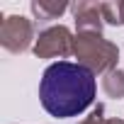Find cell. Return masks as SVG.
<instances>
[{"instance_id": "7a4b0ae2", "label": "cell", "mask_w": 124, "mask_h": 124, "mask_svg": "<svg viewBox=\"0 0 124 124\" xmlns=\"http://www.w3.org/2000/svg\"><path fill=\"white\" fill-rule=\"evenodd\" d=\"M73 56L78 58V63L85 66L93 73L107 76L109 71L117 68L119 61V49L114 41L105 39L102 34L95 32H78L73 41Z\"/></svg>"}, {"instance_id": "30bf717a", "label": "cell", "mask_w": 124, "mask_h": 124, "mask_svg": "<svg viewBox=\"0 0 124 124\" xmlns=\"http://www.w3.org/2000/svg\"><path fill=\"white\" fill-rule=\"evenodd\" d=\"M122 12H124V3H122Z\"/></svg>"}, {"instance_id": "ba28073f", "label": "cell", "mask_w": 124, "mask_h": 124, "mask_svg": "<svg viewBox=\"0 0 124 124\" xmlns=\"http://www.w3.org/2000/svg\"><path fill=\"white\" fill-rule=\"evenodd\" d=\"M102 20H105V24H112V27L124 24L122 0H117V3H102Z\"/></svg>"}, {"instance_id": "8992f818", "label": "cell", "mask_w": 124, "mask_h": 124, "mask_svg": "<svg viewBox=\"0 0 124 124\" xmlns=\"http://www.w3.org/2000/svg\"><path fill=\"white\" fill-rule=\"evenodd\" d=\"M29 10L34 15V20L39 22H51V20H58L68 10L66 3H58V0H32L29 3Z\"/></svg>"}, {"instance_id": "3957f363", "label": "cell", "mask_w": 124, "mask_h": 124, "mask_svg": "<svg viewBox=\"0 0 124 124\" xmlns=\"http://www.w3.org/2000/svg\"><path fill=\"white\" fill-rule=\"evenodd\" d=\"M34 22L22 15H8L0 22V46L10 54H22L34 46Z\"/></svg>"}, {"instance_id": "6da1fadb", "label": "cell", "mask_w": 124, "mask_h": 124, "mask_svg": "<svg viewBox=\"0 0 124 124\" xmlns=\"http://www.w3.org/2000/svg\"><path fill=\"white\" fill-rule=\"evenodd\" d=\"M95 90H97L95 73L71 61H56L46 66L39 80L41 107L56 119L83 114L93 105Z\"/></svg>"}, {"instance_id": "5b68a950", "label": "cell", "mask_w": 124, "mask_h": 124, "mask_svg": "<svg viewBox=\"0 0 124 124\" xmlns=\"http://www.w3.org/2000/svg\"><path fill=\"white\" fill-rule=\"evenodd\" d=\"M73 17H76V27L78 32H95L102 34V3H90V0H80V3L71 5Z\"/></svg>"}, {"instance_id": "52a82bcc", "label": "cell", "mask_w": 124, "mask_h": 124, "mask_svg": "<svg viewBox=\"0 0 124 124\" xmlns=\"http://www.w3.org/2000/svg\"><path fill=\"white\" fill-rule=\"evenodd\" d=\"M102 90L107 97H114V100L124 97V71H119V68L109 71L102 78Z\"/></svg>"}, {"instance_id": "9c48e42d", "label": "cell", "mask_w": 124, "mask_h": 124, "mask_svg": "<svg viewBox=\"0 0 124 124\" xmlns=\"http://www.w3.org/2000/svg\"><path fill=\"white\" fill-rule=\"evenodd\" d=\"M78 124H124V119L119 117H105V105H97L85 119H80Z\"/></svg>"}, {"instance_id": "277c9868", "label": "cell", "mask_w": 124, "mask_h": 124, "mask_svg": "<svg viewBox=\"0 0 124 124\" xmlns=\"http://www.w3.org/2000/svg\"><path fill=\"white\" fill-rule=\"evenodd\" d=\"M73 41H76V37L71 34L68 27L54 24V27H46L39 32L32 51L39 58H66L73 54Z\"/></svg>"}]
</instances>
